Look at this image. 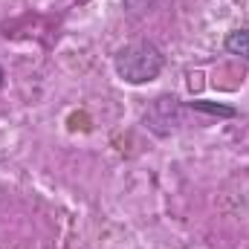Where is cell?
<instances>
[{
	"label": "cell",
	"mask_w": 249,
	"mask_h": 249,
	"mask_svg": "<svg viewBox=\"0 0 249 249\" xmlns=\"http://www.w3.org/2000/svg\"><path fill=\"white\" fill-rule=\"evenodd\" d=\"M162 64L165 58L154 44H130L116 55V72L127 84H145L162 72Z\"/></svg>",
	"instance_id": "1"
},
{
	"label": "cell",
	"mask_w": 249,
	"mask_h": 249,
	"mask_svg": "<svg viewBox=\"0 0 249 249\" xmlns=\"http://www.w3.org/2000/svg\"><path fill=\"white\" fill-rule=\"evenodd\" d=\"M226 50L232 55H241L249 61V29H238V32H229L226 38Z\"/></svg>",
	"instance_id": "2"
},
{
	"label": "cell",
	"mask_w": 249,
	"mask_h": 249,
	"mask_svg": "<svg viewBox=\"0 0 249 249\" xmlns=\"http://www.w3.org/2000/svg\"><path fill=\"white\" fill-rule=\"evenodd\" d=\"M0 84H3V70H0Z\"/></svg>",
	"instance_id": "3"
}]
</instances>
